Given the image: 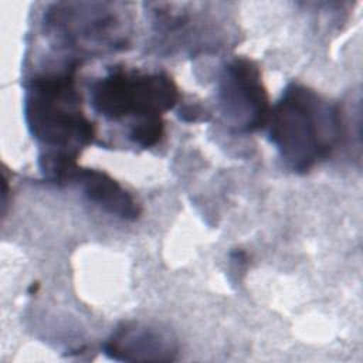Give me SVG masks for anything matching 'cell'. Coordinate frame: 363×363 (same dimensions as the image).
Wrapping results in <instances>:
<instances>
[{
	"label": "cell",
	"mask_w": 363,
	"mask_h": 363,
	"mask_svg": "<svg viewBox=\"0 0 363 363\" xmlns=\"http://www.w3.org/2000/svg\"><path fill=\"white\" fill-rule=\"evenodd\" d=\"M35 74L24 85V121L38 147V167L44 179L57 186L69 184L78 157L96 135L95 125L81 109L77 68Z\"/></svg>",
	"instance_id": "cell-1"
},
{
	"label": "cell",
	"mask_w": 363,
	"mask_h": 363,
	"mask_svg": "<svg viewBox=\"0 0 363 363\" xmlns=\"http://www.w3.org/2000/svg\"><path fill=\"white\" fill-rule=\"evenodd\" d=\"M268 125L269 142L281 160L301 174L328 159L345 138L339 105L296 82L289 84L271 108Z\"/></svg>",
	"instance_id": "cell-2"
},
{
	"label": "cell",
	"mask_w": 363,
	"mask_h": 363,
	"mask_svg": "<svg viewBox=\"0 0 363 363\" xmlns=\"http://www.w3.org/2000/svg\"><path fill=\"white\" fill-rule=\"evenodd\" d=\"M94 111L108 121H129L128 138L142 149L164 136L163 115L180 101L173 78L163 72H142L113 67L89 85Z\"/></svg>",
	"instance_id": "cell-3"
},
{
	"label": "cell",
	"mask_w": 363,
	"mask_h": 363,
	"mask_svg": "<svg viewBox=\"0 0 363 363\" xmlns=\"http://www.w3.org/2000/svg\"><path fill=\"white\" fill-rule=\"evenodd\" d=\"M43 27L57 48L81 62L89 55L125 50L129 44V21L113 3L61 1L44 13Z\"/></svg>",
	"instance_id": "cell-4"
},
{
	"label": "cell",
	"mask_w": 363,
	"mask_h": 363,
	"mask_svg": "<svg viewBox=\"0 0 363 363\" xmlns=\"http://www.w3.org/2000/svg\"><path fill=\"white\" fill-rule=\"evenodd\" d=\"M218 105L225 123L238 133H251L268 125L271 105L261 69L247 57L225 64L218 78Z\"/></svg>",
	"instance_id": "cell-5"
},
{
	"label": "cell",
	"mask_w": 363,
	"mask_h": 363,
	"mask_svg": "<svg viewBox=\"0 0 363 363\" xmlns=\"http://www.w3.org/2000/svg\"><path fill=\"white\" fill-rule=\"evenodd\" d=\"M104 353L118 362H172L179 345L164 329L143 322H123L104 343Z\"/></svg>",
	"instance_id": "cell-6"
},
{
	"label": "cell",
	"mask_w": 363,
	"mask_h": 363,
	"mask_svg": "<svg viewBox=\"0 0 363 363\" xmlns=\"http://www.w3.org/2000/svg\"><path fill=\"white\" fill-rule=\"evenodd\" d=\"M69 184H75L84 197L108 213L123 221H135L140 217L139 201L111 174L98 169L79 167L74 172Z\"/></svg>",
	"instance_id": "cell-7"
}]
</instances>
